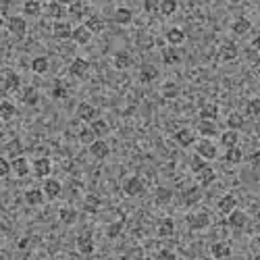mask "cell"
Instances as JSON below:
<instances>
[{"label": "cell", "mask_w": 260, "mask_h": 260, "mask_svg": "<svg viewBox=\"0 0 260 260\" xmlns=\"http://www.w3.org/2000/svg\"><path fill=\"white\" fill-rule=\"evenodd\" d=\"M237 142H240V133H237V129H227L221 133V144L225 146V148H233V146H237Z\"/></svg>", "instance_id": "cell-30"}, {"label": "cell", "mask_w": 260, "mask_h": 260, "mask_svg": "<svg viewBox=\"0 0 260 260\" xmlns=\"http://www.w3.org/2000/svg\"><path fill=\"white\" fill-rule=\"evenodd\" d=\"M133 21V13L127 9V6H119L115 11V23L119 25H129Z\"/></svg>", "instance_id": "cell-32"}, {"label": "cell", "mask_w": 260, "mask_h": 260, "mask_svg": "<svg viewBox=\"0 0 260 260\" xmlns=\"http://www.w3.org/2000/svg\"><path fill=\"white\" fill-rule=\"evenodd\" d=\"M158 77V69L154 65H142L139 69V81L142 83H152Z\"/></svg>", "instance_id": "cell-29"}, {"label": "cell", "mask_w": 260, "mask_h": 260, "mask_svg": "<svg viewBox=\"0 0 260 260\" xmlns=\"http://www.w3.org/2000/svg\"><path fill=\"white\" fill-rule=\"evenodd\" d=\"M250 117H260V98H252L248 102V107H245Z\"/></svg>", "instance_id": "cell-50"}, {"label": "cell", "mask_w": 260, "mask_h": 260, "mask_svg": "<svg viewBox=\"0 0 260 260\" xmlns=\"http://www.w3.org/2000/svg\"><path fill=\"white\" fill-rule=\"evenodd\" d=\"M48 15L61 21V17L65 15V9H62V4H61V2H56V0H52V2L48 4Z\"/></svg>", "instance_id": "cell-48"}, {"label": "cell", "mask_w": 260, "mask_h": 260, "mask_svg": "<svg viewBox=\"0 0 260 260\" xmlns=\"http://www.w3.org/2000/svg\"><path fill=\"white\" fill-rule=\"evenodd\" d=\"M69 96V90L62 81H56L54 88H52V98H56V100H65V98Z\"/></svg>", "instance_id": "cell-47"}, {"label": "cell", "mask_w": 260, "mask_h": 260, "mask_svg": "<svg viewBox=\"0 0 260 260\" xmlns=\"http://www.w3.org/2000/svg\"><path fill=\"white\" fill-rule=\"evenodd\" d=\"M175 142H177L181 148H189V146H194L196 144V133L192 131V129H187V127H184V129H179V131H175Z\"/></svg>", "instance_id": "cell-8"}, {"label": "cell", "mask_w": 260, "mask_h": 260, "mask_svg": "<svg viewBox=\"0 0 260 260\" xmlns=\"http://www.w3.org/2000/svg\"><path fill=\"white\" fill-rule=\"evenodd\" d=\"M225 160H227L229 165H240L242 160H244V152L240 150V146L227 148V152H225Z\"/></svg>", "instance_id": "cell-38"}, {"label": "cell", "mask_w": 260, "mask_h": 260, "mask_svg": "<svg viewBox=\"0 0 260 260\" xmlns=\"http://www.w3.org/2000/svg\"><path fill=\"white\" fill-rule=\"evenodd\" d=\"M216 117H219V107L213 102L204 104V107L200 108V119H208V121H216Z\"/></svg>", "instance_id": "cell-39"}, {"label": "cell", "mask_w": 260, "mask_h": 260, "mask_svg": "<svg viewBox=\"0 0 260 260\" xmlns=\"http://www.w3.org/2000/svg\"><path fill=\"white\" fill-rule=\"evenodd\" d=\"M250 163H252V167H260V150H256L254 154L250 156Z\"/></svg>", "instance_id": "cell-55"}, {"label": "cell", "mask_w": 260, "mask_h": 260, "mask_svg": "<svg viewBox=\"0 0 260 260\" xmlns=\"http://www.w3.org/2000/svg\"><path fill=\"white\" fill-rule=\"evenodd\" d=\"M154 198H156L158 204H168V202L173 200V192L168 187H156V192H154Z\"/></svg>", "instance_id": "cell-43"}, {"label": "cell", "mask_w": 260, "mask_h": 260, "mask_svg": "<svg viewBox=\"0 0 260 260\" xmlns=\"http://www.w3.org/2000/svg\"><path fill=\"white\" fill-rule=\"evenodd\" d=\"M42 13V2L40 0H25L23 2V15L25 17H38Z\"/></svg>", "instance_id": "cell-35"}, {"label": "cell", "mask_w": 260, "mask_h": 260, "mask_svg": "<svg viewBox=\"0 0 260 260\" xmlns=\"http://www.w3.org/2000/svg\"><path fill=\"white\" fill-rule=\"evenodd\" d=\"M42 189H44V194H46L48 200H56V198H59V196L62 194L61 181H59V179H50V177L44 181V187H42Z\"/></svg>", "instance_id": "cell-14"}, {"label": "cell", "mask_w": 260, "mask_h": 260, "mask_svg": "<svg viewBox=\"0 0 260 260\" xmlns=\"http://www.w3.org/2000/svg\"><path fill=\"white\" fill-rule=\"evenodd\" d=\"M121 233H123V223L121 221H112L107 227V237H110V240H117Z\"/></svg>", "instance_id": "cell-45"}, {"label": "cell", "mask_w": 260, "mask_h": 260, "mask_svg": "<svg viewBox=\"0 0 260 260\" xmlns=\"http://www.w3.org/2000/svg\"><path fill=\"white\" fill-rule=\"evenodd\" d=\"M100 198H98L96 194H88L86 198H83V210H86V213H98V210H100Z\"/></svg>", "instance_id": "cell-33"}, {"label": "cell", "mask_w": 260, "mask_h": 260, "mask_svg": "<svg viewBox=\"0 0 260 260\" xmlns=\"http://www.w3.org/2000/svg\"><path fill=\"white\" fill-rule=\"evenodd\" d=\"M227 225L233 229H244L245 225H248V214L244 213V210H231V213L227 214Z\"/></svg>", "instance_id": "cell-9"}, {"label": "cell", "mask_w": 260, "mask_h": 260, "mask_svg": "<svg viewBox=\"0 0 260 260\" xmlns=\"http://www.w3.org/2000/svg\"><path fill=\"white\" fill-rule=\"evenodd\" d=\"M31 168H33V175H36V177H48V175L52 173V163H50V158L42 156V158L33 160Z\"/></svg>", "instance_id": "cell-10"}, {"label": "cell", "mask_w": 260, "mask_h": 260, "mask_svg": "<svg viewBox=\"0 0 260 260\" xmlns=\"http://www.w3.org/2000/svg\"><path fill=\"white\" fill-rule=\"evenodd\" d=\"M25 202L30 206H42L44 204V200H46V194H44V189H38V187H31V189H27L25 192Z\"/></svg>", "instance_id": "cell-17"}, {"label": "cell", "mask_w": 260, "mask_h": 260, "mask_svg": "<svg viewBox=\"0 0 260 260\" xmlns=\"http://www.w3.org/2000/svg\"><path fill=\"white\" fill-rule=\"evenodd\" d=\"M21 102L27 104V107H36V104L40 102V94H38V90L33 88V86L23 88V92H21Z\"/></svg>", "instance_id": "cell-24"}, {"label": "cell", "mask_w": 260, "mask_h": 260, "mask_svg": "<svg viewBox=\"0 0 260 260\" xmlns=\"http://www.w3.org/2000/svg\"><path fill=\"white\" fill-rule=\"evenodd\" d=\"M208 163H206V158H202L200 154H196V156H192V171L194 173H198V171H202Z\"/></svg>", "instance_id": "cell-51"}, {"label": "cell", "mask_w": 260, "mask_h": 260, "mask_svg": "<svg viewBox=\"0 0 260 260\" xmlns=\"http://www.w3.org/2000/svg\"><path fill=\"white\" fill-rule=\"evenodd\" d=\"M77 119H81V121H86V123H92L94 119H98L96 107H92L90 102H81L79 107H77Z\"/></svg>", "instance_id": "cell-12"}, {"label": "cell", "mask_w": 260, "mask_h": 260, "mask_svg": "<svg viewBox=\"0 0 260 260\" xmlns=\"http://www.w3.org/2000/svg\"><path fill=\"white\" fill-rule=\"evenodd\" d=\"M198 175V184H200V187H208V185H213L214 181H216V173H214V168L213 167H204L202 171H198L196 173Z\"/></svg>", "instance_id": "cell-22"}, {"label": "cell", "mask_w": 260, "mask_h": 260, "mask_svg": "<svg viewBox=\"0 0 260 260\" xmlns=\"http://www.w3.org/2000/svg\"><path fill=\"white\" fill-rule=\"evenodd\" d=\"M252 30V23H250V19H245V17H237L233 23H231V31L235 33V36H245Z\"/></svg>", "instance_id": "cell-25"}, {"label": "cell", "mask_w": 260, "mask_h": 260, "mask_svg": "<svg viewBox=\"0 0 260 260\" xmlns=\"http://www.w3.org/2000/svg\"><path fill=\"white\" fill-rule=\"evenodd\" d=\"M156 233H158V237H171L175 233V221L173 219H163L156 227Z\"/></svg>", "instance_id": "cell-34"}, {"label": "cell", "mask_w": 260, "mask_h": 260, "mask_svg": "<svg viewBox=\"0 0 260 260\" xmlns=\"http://www.w3.org/2000/svg\"><path fill=\"white\" fill-rule=\"evenodd\" d=\"M56 2H62V0H56ZM67 2H69V0H67Z\"/></svg>", "instance_id": "cell-59"}, {"label": "cell", "mask_w": 260, "mask_h": 260, "mask_svg": "<svg viewBox=\"0 0 260 260\" xmlns=\"http://www.w3.org/2000/svg\"><path fill=\"white\" fill-rule=\"evenodd\" d=\"M198 131H200L202 138H214L216 133H219V127H216L214 121H208V119H200Z\"/></svg>", "instance_id": "cell-23"}, {"label": "cell", "mask_w": 260, "mask_h": 260, "mask_svg": "<svg viewBox=\"0 0 260 260\" xmlns=\"http://www.w3.org/2000/svg\"><path fill=\"white\" fill-rule=\"evenodd\" d=\"M75 245H77V252H79L81 256H92L94 250H96V244H94L92 233H81L75 240Z\"/></svg>", "instance_id": "cell-2"}, {"label": "cell", "mask_w": 260, "mask_h": 260, "mask_svg": "<svg viewBox=\"0 0 260 260\" xmlns=\"http://www.w3.org/2000/svg\"><path fill=\"white\" fill-rule=\"evenodd\" d=\"M13 171V163L9 158H0V175L2 177H9V173Z\"/></svg>", "instance_id": "cell-52"}, {"label": "cell", "mask_w": 260, "mask_h": 260, "mask_svg": "<svg viewBox=\"0 0 260 260\" xmlns=\"http://www.w3.org/2000/svg\"><path fill=\"white\" fill-rule=\"evenodd\" d=\"M96 139H98V136H96V133H94V129L92 127H83L81 131H79V142L81 144H92V142H96Z\"/></svg>", "instance_id": "cell-46"}, {"label": "cell", "mask_w": 260, "mask_h": 260, "mask_svg": "<svg viewBox=\"0 0 260 260\" xmlns=\"http://www.w3.org/2000/svg\"><path fill=\"white\" fill-rule=\"evenodd\" d=\"M196 154H200L202 158H206V160H213L216 158V144H213L208 138H202L198 144H196Z\"/></svg>", "instance_id": "cell-3"}, {"label": "cell", "mask_w": 260, "mask_h": 260, "mask_svg": "<svg viewBox=\"0 0 260 260\" xmlns=\"http://www.w3.org/2000/svg\"><path fill=\"white\" fill-rule=\"evenodd\" d=\"M177 9H179V2L177 0H160V15H165V17H171V15H175L177 13Z\"/></svg>", "instance_id": "cell-40"}, {"label": "cell", "mask_w": 260, "mask_h": 260, "mask_svg": "<svg viewBox=\"0 0 260 260\" xmlns=\"http://www.w3.org/2000/svg\"><path fill=\"white\" fill-rule=\"evenodd\" d=\"M59 221H61L62 225H73V223L77 221V210L71 208V206H62V208L59 210Z\"/></svg>", "instance_id": "cell-31"}, {"label": "cell", "mask_w": 260, "mask_h": 260, "mask_svg": "<svg viewBox=\"0 0 260 260\" xmlns=\"http://www.w3.org/2000/svg\"><path fill=\"white\" fill-rule=\"evenodd\" d=\"M144 181L136 177V175H131V177H127L123 181V192L125 196H129V198H138V196H142L144 194Z\"/></svg>", "instance_id": "cell-1"}, {"label": "cell", "mask_w": 260, "mask_h": 260, "mask_svg": "<svg viewBox=\"0 0 260 260\" xmlns=\"http://www.w3.org/2000/svg\"><path fill=\"white\" fill-rule=\"evenodd\" d=\"M17 248L19 250H27V248H30V237H21L19 244H17Z\"/></svg>", "instance_id": "cell-56"}, {"label": "cell", "mask_w": 260, "mask_h": 260, "mask_svg": "<svg viewBox=\"0 0 260 260\" xmlns=\"http://www.w3.org/2000/svg\"><path fill=\"white\" fill-rule=\"evenodd\" d=\"M71 40L75 42V44H79V46H86V44H90V40H92V31H90L86 25L73 27V36H71Z\"/></svg>", "instance_id": "cell-20"}, {"label": "cell", "mask_w": 260, "mask_h": 260, "mask_svg": "<svg viewBox=\"0 0 260 260\" xmlns=\"http://www.w3.org/2000/svg\"><path fill=\"white\" fill-rule=\"evenodd\" d=\"M227 127H229V129H237V131H240V129L244 127V117H242V115H237V112L229 115V117H227Z\"/></svg>", "instance_id": "cell-49"}, {"label": "cell", "mask_w": 260, "mask_h": 260, "mask_svg": "<svg viewBox=\"0 0 260 260\" xmlns=\"http://www.w3.org/2000/svg\"><path fill=\"white\" fill-rule=\"evenodd\" d=\"M156 258H171L173 260V258H177V256H175L173 250H160L158 254H156Z\"/></svg>", "instance_id": "cell-54"}, {"label": "cell", "mask_w": 260, "mask_h": 260, "mask_svg": "<svg viewBox=\"0 0 260 260\" xmlns=\"http://www.w3.org/2000/svg\"><path fill=\"white\" fill-rule=\"evenodd\" d=\"M112 65H115V69H119V71H125V69H129L133 65V56L127 50H119L115 54V59H112Z\"/></svg>", "instance_id": "cell-18"}, {"label": "cell", "mask_w": 260, "mask_h": 260, "mask_svg": "<svg viewBox=\"0 0 260 260\" xmlns=\"http://www.w3.org/2000/svg\"><path fill=\"white\" fill-rule=\"evenodd\" d=\"M88 27L92 33H100L102 30H104V19L100 17V15H90L88 19H86V23H83Z\"/></svg>", "instance_id": "cell-36"}, {"label": "cell", "mask_w": 260, "mask_h": 260, "mask_svg": "<svg viewBox=\"0 0 260 260\" xmlns=\"http://www.w3.org/2000/svg\"><path fill=\"white\" fill-rule=\"evenodd\" d=\"M252 48H254L256 52H260V33H258V36H254V40H252Z\"/></svg>", "instance_id": "cell-57"}, {"label": "cell", "mask_w": 260, "mask_h": 260, "mask_svg": "<svg viewBox=\"0 0 260 260\" xmlns=\"http://www.w3.org/2000/svg\"><path fill=\"white\" fill-rule=\"evenodd\" d=\"M179 96V86L175 81H167L163 86V98H167V100H173V98Z\"/></svg>", "instance_id": "cell-44"}, {"label": "cell", "mask_w": 260, "mask_h": 260, "mask_svg": "<svg viewBox=\"0 0 260 260\" xmlns=\"http://www.w3.org/2000/svg\"><path fill=\"white\" fill-rule=\"evenodd\" d=\"M237 54H240V50H237V44H235V42H223L221 48H219V59H221L223 62L235 61Z\"/></svg>", "instance_id": "cell-6"}, {"label": "cell", "mask_w": 260, "mask_h": 260, "mask_svg": "<svg viewBox=\"0 0 260 260\" xmlns=\"http://www.w3.org/2000/svg\"><path fill=\"white\" fill-rule=\"evenodd\" d=\"M48 69H50V61H48V56H36V59L31 61V71L33 73L42 75V73H46Z\"/></svg>", "instance_id": "cell-37"}, {"label": "cell", "mask_w": 260, "mask_h": 260, "mask_svg": "<svg viewBox=\"0 0 260 260\" xmlns=\"http://www.w3.org/2000/svg\"><path fill=\"white\" fill-rule=\"evenodd\" d=\"M184 204L185 206H194V204H198V202L202 200V189L200 185H192V187H187L185 192H184Z\"/></svg>", "instance_id": "cell-21"}, {"label": "cell", "mask_w": 260, "mask_h": 260, "mask_svg": "<svg viewBox=\"0 0 260 260\" xmlns=\"http://www.w3.org/2000/svg\"><path fill=\"white\" fill-rule=\"evenodd\" d=\"M21 88V77L15 71H4L2 77V90L4 92H15V90Z\"/></svg>", "instance_id": "cell-16"}, {"label": "cell", "mask_w": 260, "mask_h": 260, "mask_svg": "<svg viewBox=\"0 0 260 260\" xmlns=\"http://www.w3.org/2000/svg\"><path fill=\"white\" fill-rule=\"evenodd\" d=\"M88 71H90V62L86 59H73L71 65H69V73L77 79H83V77H88Z\"/></svg>", "instance_id": "cell-7"}, {"label": "cell", "mask_w": 260, "mask_h": 260, "mask_svg": "<svg viewBox=\"0 0 260 260\" xmlns=\"http://www.w3.org/2000/svg\"><path fill=\"white\" fill-rule=\"evenodd\" d=\"M167 42H168V46H181L185 42L184 30H179V27H171V30L167 31Z\"/></svg>", "instance_id": "cell-27"}, {"label": "cell", "mask_w": 260, "mask_h": 260, "mask_svg": "<svg viewBox=\"0 0 260 260\" xmlns=\"http://www.w3.org/2000/svg\"><path fill=\"white\" fill-rule=\"evenodd\" d=\"M11 163H13V173H15L17 177H27V175H30L31 165H30V160H27L25 156H15Z\"/></svg>", "instance_id": "cell-15"}, {"label": "cell", "mask_w": 260, "mask_h": 260, "mask_svg": "<svg viewBox=\"0 0 260 260\" xmlns=\"http://www.w3.org/2000/svg\"><path fill=\"white\" fill-rule=\"evenodd\" d=\"M210 254L214 258H229L231 256V245L227 242H216L210 245Z\"/></svg>", "instance_id": "cell-28"}, {"label": "cell", "mask_w": 260, "mask_h": 260, "mask_svg": "<svg viewBox=\"0 0 260 260\" xmlns=\"http://www.w3.org/2000/svg\"><path fill=\"white\" fill-rule=\"evenodd\" d=\"M6 27H9V31L13 33V36L21 40V38L25 36V31H27V21L23 17L15 15V17H9V21H6Z\"/></svg>", "instance_id": "cell-4"}, {"label": "cell", "mask_w": 260, "mask_h": 260, "mask_svg": "<svg viewBox=\"0 0 260 260\" xmlns=\"http://www.w3.org/2000/svg\"><path fill=\"white\" fill-rule=\"evenodd\" d=\"M6 9H9V0H2V15H6Z\"/></svg>", "instance_id": "cell-58"}, {"label": "cell", "mask_w": 260, "mask_h": 260, "mask_svg": "<svg viewBox=\"0 0 260 260\" xmlns=\"http://www.w3.org/2000/svg\"><path fill=\"white\" fill-rule=\"evenodd\" d=\"M258 245H260V235H258Z\"/></svg>", "instance_id": "cell-61"}, {"label": "cell", "mask_w": 260, "mask_h": 260, "mask_svg": "<svg viewBox=\"0 0 260 260\" xmlns=\"http://www.w3.org/2000/svg\"><path fill=\"white\" fill-rule=\"evenodd\" d=\"M187 225L194 231H202L210 225V216H208V213H192V214H187Z\"/></svg>", "instance_id": "cell-5"}, {"label": "cell", "mask_w": 260, "mask_h": 260, "mask_svg": "<svg viewBox=\"0 0 260 260\" xmlns=\"http://www.w3.org/2000/svg\"><path fill=\"white\" fill-rule=\"evenodd\" d=\"M90 154H92L94 158H98V160H104L110 154V148H108V144L104 142V139L98 138L96 142L90 144Z\"/></svg>", "instance_id": "cell-13"}, {"label": "cell", "mask_w": 260, "mask_h": 260, "mask_svg": "<svg viewBox=\"0 0 260 260\" xmlns=\"http://www.w3.org/2000/svg\"><path fill=\"white\" fill-rule=\"evenodd\" d=\"M90 127H92V129H94V133H96V136H98V138H104V136H107V133L110 131V127H108V123H107V121H104V119H94V121H92V123H90Z\"/></svg>", "instance_id": "cell-42"}, {"label": "cell", "mask_w": 260, "mask_h": 260, "mask_svg": "<svg viewBox=\"0 0 260 260\" xmlns=\"http://www.w3.org/2000/svg\"><path fill=\"white\" fill-rule=\"evenodd\" d=\"M216 208H219V213L221 214H229L231 210H235L237 208V198L233 194H225L223 198L216 202Z\"/></svg>", "instance_id": "cell-19"}, {"label": "cell", "mask_w": 260, "mask_h": 260, "mask_svg": "<svg viewBox=\"0 0 260 260\" xmlns=\"http://www.w3.org/2000/svg\"><path fill=\"white\" fill-rule=\"evenodd\" d=\"M160 9V0H144V11L146 13H154Z\"/></svg>", "instance_id": "cell-53"}, {"label": "cell", "mask_w": 260, "mask_h": 260, "mask_svg": "<svg viewBox=\"0 0 260 260\" xmlns=\"http://www.w3.org/2000/svg\"><path fill=\"white\" fill-rule=\"evenodd\" d=\"M17 115V107L13 102H9V100H2L0 102V117L4 119V121H9V119H13Z\"/></svg>", "instance_id": "cell-41"}, {"label": "cell", "mask_w": 260, "mask_h": 260, "mask_svg": "<svg viewBox=\"0 0 260 260\" xmlns=\"http://www.w3.org/2000/svg\"><path fill=\"white\" fill-rule=\"evenodd\" d=\"M52 36L56 40H69L73 36V27L71 23H67V21H56L52 25Z\"/></svg>", "instance_id": "cell-11"}, {"label": "cell", "mask_w": 260, "mask_h": 260, "mask_svg": "<svg viewBox=\"0 0 260 260\" xmlns=\"http://www.w3.org/2000/svg\"><path fill=\"white\" fill-rule=\"evenodd\" d=\"M163 62L165 65H179L181 62V52L177 50V46H168L163 50Z\"/></svg>", "instance_id": "cell-26"}, {"label": "cell", "mask_w": 260, "mask_h": 260, "mask_svg": "<svg viewBox=\"0 0 260 260\" xmlns=\"http://www.w3.org/2000/svg\"><path fill=\"white\" fill-rule=\"evenodd\" d=\"M104 2H112V0H104Z\"/></svg>", "instance_id": "cell-60"}]
</instances>
